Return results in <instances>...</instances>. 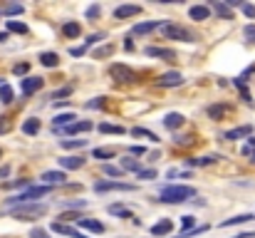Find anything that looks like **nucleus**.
Segmentation results:
<instances>
[{
  "instance_id": "nucleus-1",
  "label": "nucleus",
  "mask_w": 255,
  "mask_h": 238,
  "mask_svg": "<svg viewBox=\"0 0 255 238\" xmlns=\"http://www.w3.org/2000/svg\"><path fill=\"white\" fill-rule=\"evenodd\" d=\"M194 196H196V189L183 186V184H171L159 191V201H164V204H183V201H191Z\"/></svg>"
},
{
  "instance_id": "nucleus-2",
  "label": "nucleus",
  "mask_w": 255,
  "mask_h": 238,
  "mask_svg": "<svg viewBox=\"0 0 255 238\" xmlns=\"http://www.w3.org/2000/svg\"><path fill=\"white\" fill-rule=\"evenodd\" d=\"M52 191V186H30L23 193H15L13 199H5V208H15V206H23V204H35V199H42Z\"/></svg>"
},
{
  "instance_id": "nucleus-3",
  "label": "nucleus",
  "mask_w": 255,
  "mask_h": 238,
  "mask_svg": "<svg viewBox=\"0 0 255 238\" xmlns=\"http://www.w3.org/2000/svg\"><path fill=\"white\" fill-rule=\"evenodd\" d=\"M13 219L17 221H37L40 216L47 213V204H23V206H15V208H5Z\"/></svg>"
},
{
  "instance_id": "nucleus-4",
  "label": "nucleus",
  "mask_w": 255,
  "mask_h": 238,
  "mask_svg": "<svg viewBox=\"0 0 255 238\" xmlns=\"http://www.w3.org/2000/svg\"><path fill=\"white\" fill-rule=\"evenodd\" d=\"M161 35L164 40H179V42H194V35H191L183 25H176V23H166L161 28Z\"/></svg>"
},
{
  "instance_id": "nucleus-5",
  "label": "nucleus",
  "mask_w": 255,
  "mask_h": 238,
  "mask_svg": "<svg viewBox=\"0 0 255 238\" xmlns=\"http://www.w3.org/2000/svg\"><path fill=\"white\" fill-rule=\"evenodd\" d=\"M97 193H109V191H136V184H126V181H97L94 184Z\"/></svg>"
},
{
  "instance_id": "nucleus-6",
  "label": "nucleus",
  "mask_w": 255,
  "mask_h": 238,
  "mask_svg": "<svg viewBox=\"0 0 255 238\" xmlns=\"http://www.w3.org/2000/svg\"><path fill=\"white\" fill-rule=\"evenodd\" d=\"M109 77L114 82H134L136 79L134 70L126 67V64H112V67H109Z\"/></svg>"
},
{
  "instance_id": "nucleus-7",
  "label": "nucleus",
  "mask_w": 255,
  "mask_h": 238,
  "mask_svg": "<svg viewBox=\"0 0 255 238\" xmlns=\"http://www.w3.org/2000/svg\"><path fill=\"white\" fill-rule=\"evenodd\" d=\"M99 40H104V32H94V35H90L87 40H84V45L72 48V50H70V55H72V57H82V55H87V52H90V48H92V45H97Z\"/></svg>"
},
{
  "instance_id": "nucleus-8",
  "label": "nucleus",
  "mask_w": 255,
  "mask_h": 238,
  "mask_svg": "<svg viewBox=\"0 0 255 238\" xmlns=\"http://www.w3.org/2000/svg\"><path fill=\"white\" fill-rule=\"evenodd\" d=\"M183 84V75L181 72H164L161 77H159V87H181Z\"/></svg>"
},
{
  "instance_id": "nucleus-9",
  "label": "nucleus",
  "mask_w": 255,
  "mask_h": 238,
  "mask_svg": "<svg viewBox=\"0 0 255 238\" xmlns=\"http://www.w3.org/2000/svg\"><path fill=\"white\" fill-rule=\"evenodd\" d=\"M42 84H45V79H40V77H25L23 82H20V90H23L25 97H30L37 90H42Z\"/></svg>"
},
{
  "instance_id": "nucleus-10",
  "label": "nucleus",
  "mask_w": 255,
  "mask_h": 238,
  "mask_svg": "<svg viewBox=\"0 0 255 238\" xmlns=\"http://www.w3.org/2000/svg\"><path fill=\"white\" fill-rule=\"evenodd\" d=\"M250 134H253V127H236V129H230V132H225L223 134V139L225 142H238V139H250Z\"/></svg>"
},
{
  "instance_id": "nucleus-11",
  "label": "nucleus",
  "mask_w": 255,
  "mask_h": 238,
  "mask_svg": "<svg viewBox=\"0 0 255 238\" xmlns=\"http://www.w3.org/2000/svg\"><path fill=\"white\" fill-rule=\"evenodd\" d=\"M90 129H94V124L90 122V119H84V122H75L72 127H67V129H55V132H65V134H87Z\"/></svg>"
},
{
  "instance_id": "nucleus-12",
  "label": "nucleus",
  "mask_w": 255,
  "mask_h": 238,
  "mask_svg": "<svg viewBox=\"0 0 255 238\" xmlns=\"http://www.w3.org/2000/svg\"><path fill=\"white\" fill-rule=\"evenodd\" d=\"M188 17L196 20V23H203V20L210 17V8L208 5H191L188 8Z\"/></svg>"
},
{
  "instance_id": "nucleus-13",
  "label": "nucleus",
  "mask_w": 255,
  "mask_h": 238,
  "mask_svg": "<svg viewBox=\"0 0 255 238\" xmlns=\"http://www.w3.org/2000/svg\"><path fill=\"white\" fill-rule=\"evenodd\" d=\"M250 221H255V213H240V216H233V219L221 221L218 226H221V228H230V226H240V223H250Z\"/></svg>"
},
{
  "instance_id": "nucleus-14",
  "label": "nucleus",
  "mask_w": 255,
  "mask_h": 238,
  "mask_svg": "<svg viewBox=\"0 0 255 238\" xmlns=\"http://www.w3.org/2000/svg\"><path fill=\"white\" fill-rule=\"evenodd\" d=\"M45 186H55V184H65L67 181V171H45L42 174Z\"/></svg>"
},
{
  "instance_id": "nucleus-15",
  "label": "nucleus",
  "mask_w": 255,
  "mask_h": 238,
  "mask_svg": "<svg viewBox=\"0 0 255 238\" xmlns=\"http://www.w3.org/2000/svg\"><path fill=\"white\" fill-rule=\"evenodd\" d=\"M75 119H77V114H75V112L57 114V117L52 119V129H67V127H72V124H75Z\"/></svg>"
},
{
  "instance_id": "nucleus-16",
  "label": "nucleus",
  "mask_w": 255,
  "mask_h": 238,
  "mask_svg": "<svg viewBox=\"0 0 255 238\" xmlns=\"http://www.w3.org/2000/svg\"><path fill=\"white\" fill-rule=\"evenodd\" d=\"M141 13V5H119L114 8V17L117 20H126V17H134Z\"/></svg>"
},
{
  "instance_id": "nucleus-17",
  "label": "nucleus",
  "mask_w": 255,
  "mask_h": 238,
  "mask_svg": "<svg viewBox=\"0 0 255 238\" xmlns=\"http://www.w3.org/2000/svg\"><path fill=\"white\" fill-rule=\"evenodd\" d=\"M52 231L55 233H62V236H70V238H90L87 233H82V231H77V228H70V226H65V223H52Z\"/></svg>"
},
{
  "instance_id": "nucleus-18",
  "label": "nucleus",
  "mask_w": 255,
  "mask_h": 238,
  "mask_svg": "<svg viewBox=\"0 0 255 238\" xmlns=\"http://www.w3.org/2000/svg\"><path fill=\"white\" fill-rule=\"evenodd\" d=\"M156 28H164L161 20H146V23H136V25L132 28V32H134V35H146V32H151V30H156Z\"/></svg>"
},
{
  "instance_id": "nucleus-19",
  "label": "nucleus",
  "mask_w": 255,
  "mask_h": 238,
  "mask_svg": "<svg viewBox=\"0 0 255 238\" xmlns=\"http://www.w3.org/2000/svg\"><path fill=\"white\" fill-rule=\"evenodd\" d=\"M60 166H62V171H77L84 166V159L82 157H65V159H60Z\"/></svg>"
},
{
  "instance_id": "nucleus-20",
  "label": "nucleus",
  "mask_w": 255,
  "mask_h": 238,
  "mask_svg": "<svg viewBox=\"0 0 255 238\" xmlns=\"http://www.w3.org/2000/svg\"><path fill=\"white\" fill-rule=\"evenodd\" d=\"M77 226H79L82 231H92V233H102V231H104V223L97 221V219H79Z\"/></svg>"
},
{
  "instance_id": "nucleus-21",
  "label": "nucleus",
  "mask_w": 255,
  "mask_h": 238,
  "mask_svg": "<svg viewBox=\"0 0 255 238\" xmlns=\"http://www.w3.org/2000/svg\"><path fill=\"white\" fill-rule=\"evenodd\" d=\"M164 127L166 129H179V127H183V114H179V112H168V114H164Z\"/></svg>"
},
{
  "instance_id": "nucleus-22",
  "label": "nucleus",
  "mask_w": 255,
  "mask_h": 238,
  "mask_svg": "<svg viewBox=\"0 0 255 238\" xmlns=\"http://www.w3.org/2000/svg\"><path fill=\"white\" fill-rule=\"evenodd\" d=\"M210 8H213V13L223 20H233V10L225 5V3H218V0H210Z\"/></svg>"
},
{
  "instance_id": "nucleus-23",
  "label": "nucleus",
  "mask_w": 255,
  "mask_h": 238,
  "mask_svg": "<svg viewBox=\"0 0 255 238\" xmlns=\"http://www.w3.org/2000/svg\"><path fill=\"white\" fill-rule=\"evenodd\" d=\"M171 231H174V223L168 221V219H164V221H159V223L151 226V236H168Z\"/></svg>"
},
{
  "instance_id": "nucleus-24",
  "label": "nucleus",
  "mask_w": 255,
  "mask_h": 238,
  "mask_svg": "<svg viewBox=\"0 0 255 238\" xmlns=\"http://www.w3.org/2000/svg\"><path fill=\"white\" fill-rule=\"evenodd\" d=\"M62 32H65V37L75 40V37H79V35H82V25H79V23H75V20H70V23L62 25Z\"/></svg>"
},
{
  "instance_id": "nucleus-25",
  "label": "nucleus",
  "mask_w": 255,
  "mask_h": 238,
  "mask_svg": "<svg viewBox=\"0 0 255 238\" xmlns=\"http://www.w3.org/2000/svg\"><path fill=\"white\" fill-rule=\"evenodd\" d=\"M119 166H121L124 171H134V174H139V171H141V164H139V159H134V157L119 159Z\"/></svg>"
},
{
  "instance_id": "nucleus-26",
  "label": "nucleus",
  "mask_w": 255,
  "mask_h": 238,
  "mask_svg": "<svg viewBox=\"0 0 255 238\" xmlns=\"http://www.w3.org/2000/svg\"><path fill=\"white\" fill-rule=\"evenodd\" d=\"M146 55H149V57H164V60H168V62L176 57V52L164 50V48H146Z\"/></svg>"
},
{
  "instance_id": "nucleus-27",
  "label": "nucleus",
  "mask_w": 255,
  "mask_h": 238,
  "mask_svg": "<svg viewBox=\"0 0 255 238\" xmlns=\"http://www.w3.org/2000/svg\"><path fill=\"white\" fill-rule=\"evenodd\" d=\"M60 146L62 149H84L87 146V139H75V137H70V139H60Z\"/></svg>"
},
{
  "instance_id": "nucleus-28",
  "label": "nucleus",
  "mask_w": 255,
  "mask_h": 238,
  "mask_svg": "<svg viewBox=\"0 0 255 238\" xmlns=\"http://www.w3.org/2000/svg\"><path fill=\"white\" fill-rule=\"evenodd\" d=\"M40 64H42V67H57V64H60L57 52H42L40 55Z\"/></svg>"
},
{
  "instance_id": "nucleus-29",
  "label": "nucleus",
  "mask_w": 255,
  "mask_h": 238,
  "mask_svg": "<svg viewBox=\"0 0 255 238\" xmlns=\"http://www.w3.org/2000/svg\"><path fill=\"white\" fill-rule=\"evenodd\" d=\"M23 132H25V134H30V137H35V134L40 132V119H37V117L25 119V122H23Z\"/></svg>"
},
{
  "instance_id": "nucleus-30",
  "label": "nucleus",
  "mask_w": 255,
  "mask_h": 238,
  "mask_svg": "<svg viewBox=\"0 0 255 238\" xmlns=\"http://www.w3.org/2000/svg\"><path fill=\"white\" fill-rule=\"evenodd\" d=\"M132 137L149 139V142H159V137H156L154 132H149V129H144V127H134V129H132Z\"/></svg>"
},
{
  "instance_id": "nucleus-31",
  "label": "nucleus",
  "mask_w": 255,
  "mask_h": 238,
  "mask_svg": "<svg viewBox=\"0 0 255 238\" xmlns=\"http://www.w3.org/2000/svg\"><path fill=\"white\" fill-rule=\"evenodd\" d=\"M225 112H228V107H225V104H210V107H208V117H210V119H216V122L223 119Z\"/></svg>"
},
{
  "instance_id": "nucleus-32",
  "label": "nucleus",
  "mask_w": 255,
  "mask_h": 238,
  "mask_svg": "<svg viewBox=\"0 0 255 238\" xmlns=\"http://www.w3.org/2000/svg\"><path fill=\"white\" fill-rule=\"evenodd\" d=\"M240 154L243 157H248L253 164H255V137H250L245 144H243V149H240Z\"/></svg>"
},
{
  "instance_id": "nucleus-33",
  "label": "nucleus",
  "mask_w": 255,
  "mask_h": 238,
  "mask_svg": "<svg viewBox=\"0 0 255 238\" xmlns=\"http://www.w3.org/2000/svg\"><path fill=\"white\" fill-rule=\"evenodd\" d=\"M109 213H112V216H121V219H134L132 211L126 208V206H121V204H112V206H109Z\"/></svg>"
},
{
  "instance_id": "nucleus-34",
  "label": "nucleus",
  "mask_w": 255,
  "mask_h": 238,
  "mask_svg": "<svg viewBox=\"0 0 255 238\" xmlns=\"http://www.w3.org/2000/svg\"><path fill=\"white\" fill-rule=\"evenodd\" d=\"M196 226H198V223H196V216H191V213H188V216H183V219H181V233L194 231ZM181 233H179V236H181Z\"/></svg>"
},
{
  "instance_id": "nucleus-35",
  "label": "nucleus",
  "mask_w": 255,
  "mask_h": 238,
  "mask_svg": "<svg viewBox=\"0 0 255 238\" xmlns=\"http://www.w3.org/2000/svg\"><path fill=\"white\" fill-rule=\"evenodd\" d=\"M5 28H8V32H17V35H25L28 32V25L25 23H17V20H8Z\"/></svg>"
},
{
  "instance_id": "nucleus-36",
  "label": "nucleus",
  "mask_w": 255,
  "mask_h": 238,
  "mask_svg": "<svg viewBox=\"0 0 255 238\" xmlns=\"http://www.w3.org/2000/svg\"><path fill=\"white\" fill-rule=\"evenodd\" d=\"M97 129H99L102 134H124V127H117V124H104L102 122Z\"/></svg>"
},
{
  "instance_id": "nucleus-37",
  "label": "nucleus",
  "mask_w": 255,
  "mask_h": 238,
  "mask_svg": "<svg viewBox=\"0 0 255 238\" xmlns=\"http://www.w3.org/2000/svg\"><path fill=\"white\" fill-rule=\"evenodd\" d=\"M218 157H198V159H188L186 164L188 166H208V164H213Z\"/></svg>"
},
{
  "instance_id": "nucleus-38",
  "label": "nucleus",
  "mask_w": 255,
  "mask_h": 238,
  "mask_svg": "<svg viewBox=\"0 0 255 238\" xmlns=\"http://www.w3.org/2000/svg\"><path fill=\"white\" fill-rule=\"evenodd\" d=\"M0 102H3V104L13 102V87H10V84H3V87H0Z\"/></svg>"
},
{
  "instance_id": "nucleus-39",
  "label": "nucleus",
  "mask_w": 255,
  "mask_h": 238,
  "mask_svg": "<svg viewBox=\"0 0 255 238\" xmlns=\"http://www.w3.org/2000/svg\"><path fill=\"white\" fill-rule=\"evenodd\" d=\"M92 157H94V159H102V161H107V159L114 157V151H112V149H94Z\"/></svg>"
},
{
  "instance_id": "nucleus-40",
  "label": "nucleus",
  "mask_w": 255,
  "mask_h": 238,
  "mask_svg": "<svg viewBox=\"0 0 255 238\" xmlns=\"http://www.w3.org/2000/svg\"><path fill=\"white\" fill-rule=\"evenodd\" d=\"M104 174H107V176H124L126 171H124L121 166H112V164H104Z\"/></svg>"
},
{
  "instance_id": "nucleus-41",
  "label": "nucleus",
  "mask_w": 255,
  "mask_h": 238,
  "mask_svg": "<svg viewBox=\"0 0 255 238\" xmlns=\"http://www.w3.org/2000/svg\"><path fill=\"white\" fill-rule=\"evenodd\" d=\"M156 176H159L156 169H141V171H139V179H144V181H154Z\"/></svg>"
},
{
  "instance_id": "nucleus-42",
  "label": "nucleus",
  "mask_w": 255,
  "mask_h": 238,
  "mask_svg": "<svg viewBox=\"0 0 255 238\" xmlns=\"http://www.w3.org/2000/svg\"><path fill=\"white\" fill-rule=\"evenodd\" d=\"M25 8L23 5H8V8H3V10H0V13H3L5 17H10V15H20V13H23Z\"/></svg>"
},
{
  "instance_id": "nucleus-43",
  "label": "nucleus",
  "mask_w": 255,
  "mask_h": 238,
  "mask_svg": "<svg viewBox=\"0 0 255 238\" xmlns=\"http://www.w3.org/2000/svg\"><path fill=\"white\" fill-rule=\"evenodd\" d=\"M243 37L250 42V45H255V25H245L243 28Z\"/></svg>"
},
{
  "instance_id": "nucleus-44",
  "label": "nucleus",
  "mask_w": 255,
  "mask_h": 238,
  "mask_svg": "<svg viewBox=\"0 0 255 238\" xmlns=\"http://www.w3.org/2000/svg\"><path fill=\"white\" fill-rule=\"evenodd\" d=\"M87 206V201L79 199V201H62V208H84Z\"/></svg>"
},
{
  "instance_id": "nucleus-45",
  "label": "nucleus",
  "mask_w": 255,
  "mask_h": 238,
  "mask_svg": "<svg viewBox=\"0 0 255 238\" xmlns=\"http://www.w3.org/2000/svg\"><path fill=\"white\" fill-rule=\"evenodd\" d=\"M28 238H50V233L45 231V228H40V226H35L32 231H30V236Z\"/></svg>"
},
{
  "instance_id": "nucleus-46",
  "label": "nucleus",
  "mask_w": 255,
  "mask_h": 238,
  "mask_svg": "<svg viewBox=\"0 0 255 238\" xmlns=\"http://www.w3.org/2000/svg\"><path fill=\"white\" fill-rule=\"evenodd\" d=\"M208 231V226L203 223V226H196L194 231H188V233H181V236H176V238H191V236H196V233H206Z\"/></svg>"
},
{
  "instance_id": "nucleus-47",
  "label": "nucleus",
  "mask_w": 255,
  "mask_h": 238,
  "mask_svg": "<svg viewBox=\"0 0 255 238\" xmlns=\"http://www.w3.org/2000/svg\"><path fill=\"white\" fill-rule=\"evenodd\" d=\"M13 72L15 75H28L30 72V64L28 62H20V64H15V67H13Z\"/></svg>"
},
{
  "instance_id": "nucleus-48",
  "label": "nucleus",
  "mask_w": 255,
  "mask_h": 238,
  "mask_svg": "<svg viewBox=\"0 0 255 238\" xmlns=\"http://www.w3.org/2000/svg\"><path fill=\"white\" fill-rule=\"evenodd\" d=\"M72 95V87H60L55 95H52V99H62V97H70Z\"/></svg>"
},
{
  "instance_id": "nucleus-49",
  "label": "nucleus",
  "mask_w": 255,
  "mask_h": 238,
  "mask_svg": "<svg viewBox=\"0 0 255 238\" xmlns=\"http://www.w3.org/2000/svg\"><path fill=\"white\" fill-rule=\"evenodd\" d=\"M99 10H102V8H99L97 3H94V5H90V8H87V20H94V17L99 15Z\"/></svg>"
},
{
  "instance_id": "nucleus-50",
  "label": "nucleus",
  "mask_w": 255,
  "mask_h": 238,
  "mask_svg": "<svg viewBox=\"0 0 255 238\" xmlns=\"http://www.w3.org/2000/svg\"><path fill=\"white\" fill-rule=\"evenodd\" d=\"M90 110H99V107H104V97H94L92 102H87Z\"/></svg>"
},
{
  "instance_id": "nucleus-51",
  "label": "nucleus",
  "mask_w": 255,
  "mask_h": 238,
  "mask_svg": "<svg viewBox=\"0 0 255 238\" xmlns=\"http://www.w3.org/2000/svg\"><path fill=\"white\" fill-rule=\"evenodd\" d=\"M112 50H114V48H112V45H107V48L97 50V52H94V57H104V55H112Z\"/></svg>"
},
{
  "instance_id": "nucleus-52",
  "label": "nucleus",
  "mask_w": 255,
  "mask_h": 238,
  "mask_svg": "<svg viewBox=\"0 0 255 238\" xmlns=\"http://www.w3.org/2000/svg\"><path fill=\"white\" fill-rule=\"evenodd\" d=\"M243 13H245L248 17H255V5H250V3H245V5H243Z\"/></svg>"
},
{
  "instance_id": "nucleus-53",
  "label": "nucleus",
  "mask_w": 255,
  "mask_h": 238,
  "mask_svg": "<svg viewBox=\"0 0 255 238\" xmlns=\"http://www.w3.org/2000/svg\"><path fill=\"white\" fill-rule=\"evenodd\" d=\"M129 151H132L134 157H144V154H146V149H144V146H132Z\"/></svg>"
},
{
  "instance_id": "nucleus-54",
  "label": "nucleus",
  "mask_w": 255,
  "mask_h": 238,
  "mask_svg": "<svg viewBox=\"0 0 255 238\" xmlns=\"http://www.w3.org/2000/svg\"><path fill=\"white\" fill-rule=\"evenodd\" d=\"M8 176H10V166L3 164V166H0V179H8Z\"/></svg>"
},
{
  "instance_id": "nucleus-55",
  "label": "nucleus",
  "mask_w": 255,
  "mask_h": 238,
  "mask_svg": "<svg viewBox=\"0 0 255 238\" xmlns=\"http://www.w3.org/2000/svg\"><path fill=\"white\" fill-rule=\"evenodd\" d=\"M174 142L176 144H191V142H194V137H174Z\"/></svg>"
},
{
  "instance_id": "nucleus-56",
  "label": "nucleus",
  "mask_w": 255,
  "mask_h": 238,
  "mask_svg": "<svg viewBox=\"0 0 255 238\" xmlns=\"http://www.w3.org/2000/svg\"><path fill=\"white\" fill-rule=\"evenodd\" d=\"M236 238H255V233H238Z\"/></svg>"
},
{
  "instance_id": "nucleus-57",
  "label": "nucleus",
  "mask_w": 255,
  "mask_h": 238,
  "mask_svg": "<svg viewBox=\"0 0 255 238\" xmlns=\"http://www.w3.org/2000/svg\"><path fill=\"white\" fill-rule=\"evenodd\" d=\"M5 40H10V35L8 32H0V42H5Z\"/></svg>"
}]
</instances>
